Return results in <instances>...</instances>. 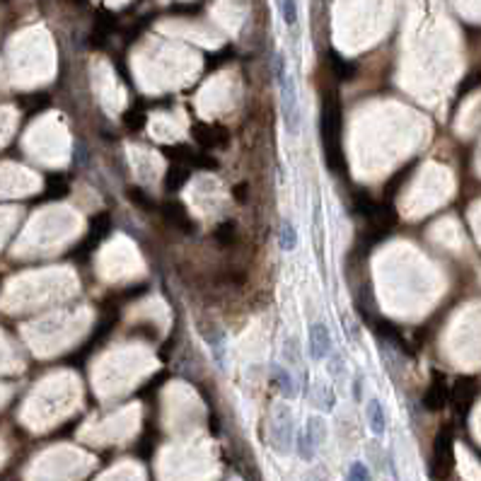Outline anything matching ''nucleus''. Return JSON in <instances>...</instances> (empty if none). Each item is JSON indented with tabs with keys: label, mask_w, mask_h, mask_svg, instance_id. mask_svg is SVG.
Segmentation results:
<instances>
[{
	"label": "nucleus",
	"mask_w": 481,
	"mask_h": 481,
	"mask_svg": "<svg viewBox=\"0 0 481 481\" xmlns=\"http://www.w3.org/2000/svg\"><path fill=\"white\" fill-rule=\"evenodd\" d=\"M346 481H372V474H370V469H367L365 462L353 460V462L348 465Z\"/></svg>",
	"instance_id": "obj_8"
},
{
	"label": "nucleus",
	"mask_w": 481,
	"mask_h": 481,
	"mask_svg": "<svg viewBox=\"0 0 481 481\" xmlns=\"http://www.w3.org/2000/svg\"><path fill=\"white\" fill-rule=\"evenodd\" d=\"M308 348H310V358L312 360H329V355L334 353V339L331 331L324 322H315L310 327V339H308Z\"/></svg>",
	"instance_id": "obj_4"
},
{
	"label": "nucleus",
	"mask_w": 481,
	"mask_h": 481,
	"mask_svg": "<svg viewBox=\"0 0 481 481\" xmlns=\"http://www.w3.org/2000/svg\"><path fill=\"white\" fill-rule=\"evenodd\" d=\"M308 481H312V479H308Z\"/></svg>",
	"instance_id": "obj_10"
},
{
	"label": "nucleus",
	"mask_w": 481,
	"mask_h": 481,
	"mask_svg": "<svg viewBox=\"0 0 481 481\" xmlns=\"http://www.w3.org/2000/svg\"><path fill=\"white\" fill-rule=\"evenodd\" d=\"M322 443H324V421H319L317 416H312L308 423H305V428H300L296 433L298 457L303 462H315L317 450L322 448Z\"/></svg>",
	"instance_id": "obj_3"
},
{
	"label": "nucleus",
	"mask_w": 481,
	"mask_h": 481,
	"mask_svg": "<svg viewBox=\"0 0 481 481\" xmlns=\"http://www.w3.org/2000/svg\"><path fill=\"white\" fill-rule=\"evenodd\" d=\"M274 75H276V85H279V97H281V121H283V128H286V133L291 135V138H296L300 133V102H298V90H296V83H293V78L288 75V68H286V61L276 59V66H274Z\"/></svg>",
	"instance_id": "obj_1"
},
{
	"label": "nucleus",
	"mask_w": 481,
	"mask_h": 481,
	"mask_svg": "<svg viewBox=\"0 0 481 481\" xmlns=\"http://www.w3.org/2000/svg\"><path fill=\"white\" fill-rule=\"evenodd\" d=\"M351 394H353L355 401L363 399V375H360V372H355L353 380H351Z\"/></svg>",
	"instance_id": "obj_9"
},
{
	"label": "nucleus",
	"mask_w": 481,
	"mask_h": 481,
	"mask_svg": "<svg viewBox=\"0 0 481 481\" xmlns=\"http://www.w3.org/2000/svg\"><path fill=\"white\" fill-rule=\"evenodd\" d=\"M365 421L375 438H382L387 433V411H384V404L377 397H370L365 401Z\"/></svg>",
	"instance_id": "obj_5"
},
{
	"label": "nucleus",
	"mask_w": 481,
	"mask_h": 481,
	"mask_svg": "<svg viewBox=\"0 0 481 481\" xmlns=\"http://www.w3.org/2000/svg\"><path fill=\"white\" fill-rule=\"evenodd\" d=\"M296 421H293V411L288 406H279L271 421V445L279 455H288L296 448Z\"/></svg>",
	"instance_id": "obj_2"
},
{
	"label": "nucleus",
	"mask_w": 481,
	"mask_h": 481,
	"mask_svg": "<svg viewBox=\"0 0 481 481\" xmlns=\"http://www.w3.org/2000/svg\"><path fill=\"white\" fill-rule=\"evenodd\" d=\"M298 247V228L291 218H283L281 220V228H279V249L286 254L296 252Z\"/></svg>",
	"instance_id": "obj_6"
},
{
	"label": "nucleus",
	"mask_w": 481,
	"mask_h": 481,
	"mask_svg": "<svg viewBox=\"0 0 481 481\" xmlns=\"http://www.w3.org/2000/svg\"><path fill=\"white\" fill-rule=\"evenodd\" d=\"M276 387L283 394V399H293L298 394V384L293 372L286 365H276Z\"/></svg>",
	"instance_id": "obj_7"
}]
</instances>
